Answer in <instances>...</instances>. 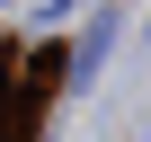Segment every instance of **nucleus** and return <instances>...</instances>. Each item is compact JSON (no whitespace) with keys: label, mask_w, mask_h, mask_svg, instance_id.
<instances>
[{"label":"nucleus","mask_w":151,"mask_h":142,"mask_svg":"<svg viewBox=\"0 0 151 142\" xmlns=\"http://www.w3.org/2000/svg\"><path fill=\"white\" fill-rule=\"evenodd\" d=\"M0 9H9V0H0Z\"/></svg>","instance_id":"obj_1"}]
</instances>
